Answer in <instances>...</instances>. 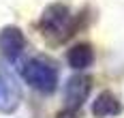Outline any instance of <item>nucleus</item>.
I'll return each instance as SVG.
<instances>
[{"instance_id":"f257e3e1","label":"nucleus","mask_w":124,"mask_h":118,"mask_svg":"<svg viewBox=\"0 0 124 118\" xmlns=\"http://www.w3.org/2000/svg\"><path fill=\"white\" fill-rule=\"evenodd\" d=\"M90 22H92L90 7H84L79 13H71L69 4L51 2L43 9V13L37 22V28L43 34V39H47L51 45H62L69 39H73L77 32L86 30Z\"/></svg>"},{"instance_id":"f03ea898","label":"nucleus","mask_w":124,"mask_h":118,"mask_svg":"<svg viewBox=\"0 0 124 118\" xmlns=\"http://www.w3.org/2000/svg\"><path fill=\"white\" fill-rule=\"evenodd\" d=\"M22 79L32 90L41 92V94H54L58 84H60L58 62L49 56H45V54L32 56L22 67Z\"/></svg>"},{"instance_id":"7ed1b4c3","label":"nucleus","mask_w":124,"mask_h":118,"mask_svg":"<svg viewBox=\"0 0 124 118\" xmlns=\"http://www.w3.org/2000/svg\"><path fill=\"white\" fill-rule=\"evenodd\" d=\"M92 75H86V73H75L66 79L64 84V110H62L58 118L64 116H77L81 112L84 103L88 101L90 92H92Z\"/></svg>"},{"instance_id":"20e7f679","label":"nucleus","mask_w":124,"mask_h":118,"mask_svg":"<svg viewBox=\"0 0 124 118\" xmlns=\"http://www.w3.org/2000/svg\"><path fill=\"white\" fill-rule=\"evenodd\" d=\"M22 84L11 67L0 62V114L11 116L22 105Z\"/></svg>"},{"instance_id":"39448f33","label":"nucleus","mask_w":124,"mask_h":118,"mask_svg":"<svg viewBox=\"0 0 124 118\" xmlns=\"http://www.w3.org/2000/svg\"><path fill=\"white\" fill-rule=\"evenodd\" d=\"M28 41H26L24 30L15 24L0 28V54L7 62H15L19 60V56L26 52Z\"/></svg>"},{"instance_id":"423d86ee","label":"nucleus","mask_w":124,"mask_h":118,"mask_svg":"<svg viewBox=\"0 0 124 118\" xmlns=\"http://www.w3.org/2000/svg\"><path fill=\"white\" fill-rule=\"evenodd\" d=\"M120 112H122V103L116 97V92H111V90H101L96 94V99L92 101V114H94V118L118 116Z\"/></svg>"},{"instance_id":"0eeeda50","label":"nucleus","mask_w":124,"mask_h":118,"mask_svg":"<svg viewBox=\"0 0 124 118\" xmlns=\"http://www.w3.org/2000/svg\"><path fill=\"white\" fill-rule=\"evenodd\" d=\"M66 62L75 71H86L88 67H92L94 62V47L90 43H75L73 47H69L66 52Z\"/></svg>"}]
</instances>
